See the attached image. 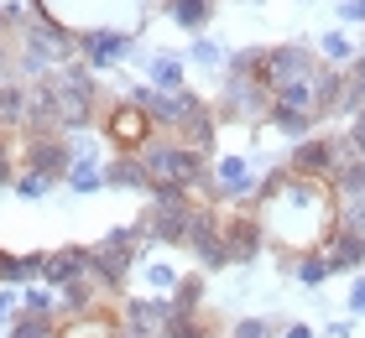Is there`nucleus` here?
<instances>
[{
  "instance_id": "nucleus-35",
  "label": "nucleus",
  "mask_w": 365,
  "mask_h": 338,
  "mask_svg": "<svg viewBox=\"0 0 365 338\" xmlns=\"http://www.w3.org/2000/svg\"><path fill=\"white\" fill-rule=\"evenodd\" d=\"M16 312H21V286H16V292L6 286V292H0V328H6L11 317H16Z\"/></svg>"
},
{
  "instance_id": "nucleus-9",
  "label": "nucleus",
  "mask_w": 365,
  "mask_h": 338,
  "mask_svg": "<svg viewBox=\"0 0 365 338\" xmlns=\"http://www.w3.org/2000/svg\"><path fill=\"white\" fill-rule=\"evenodd\" d=\"M157 135V125L146 120V110L141 105H130V99H120V105H110V115H105V141L115 146V151H141L146 141Z\"/></svg>"
},
{
  "instance_id": "nucleus-16",
  "label": "nucleus",
  "mask_w": 365,
  "mask_h": 338,
  "mask_svg": "<svg viewBox=\"0 0 365 338\" xmlns=\"http://www.w3.org/2000/svg\"><path fill=\"white\" fill-rule=\"evenodd\" d=\"M105 286H99L89 270L84 276H73L68 286H58V317H73V312H89V307H105Z\"/></svg>"
},
{
  "instance_id": "nucleus-19",
  "label": "nucleus",
  "mask_w": 365,
  "mask_h": 338,
  "mask_svg": "<svg viewBox=\"0 0 365 338\" xmlns=\"http://www.w3.org/2000/svg\"><path fill=\"white\" fill-rule=\"evenodd\" d=\"M334 229H350V234L365 240V182L334 188Z\"/></svg>"
},
{
  "instance_id": "nucleus-28",
  "label": "nucleus",
  "mask_w": 365,
  "mask_h": 338,
  "mask_svg": "<svg viewBox=\"0 0 365 338\" xmlns=\"http://www.w3.org/2000/svg\"><path fill=\"white\" fill-rule=\"evenodd\" d=\"M267 120H272L282 135H292V141L313 135V125H319V120H308V115H297V110H287V105H272V110H267Z\"/></svg>"
},
{
  "instance_id": "nucleus-1",
  "label": "nucleus",
  "mask_w": 365,
  "mask_h": 338,
  "mask_svg": "<svg viewBox=\"0 0 365 338\" xmlns=\"http://www.w3.org/2000/svg\"><path fill=\"white\" fill-rule=\"evenodd\" d=\"M256 213L282 255H303V250H319L324 234L334 229V188L313 177H292L282 167L256 188Z\"/></svg>"
},
{
  "instance_id": "nucleus-41",
  "label": "nucleus",
  "mask_w": 365,
  "mask_h": 338,
  "mask_svg": "<svg viewBox=\"0 0 365 338\" xmlns=\"http://www.w3.org/2000/svg\"><path fill=\"white\" fill-rule=\"evenodd\" d=\"M0 135H6V130H0Z\"/></svg>"
},
{
  "instance_id": "nucleus-27",
  "label": "nucleus",
  "mask_w": 365,
  "mask_h": 338,
  "mask_svg": "<svg viewBox=\"0 0 365 338\" xmlns=\"http://www.w3.org/2000/svg\"><path fill=\"white\" fill-rule=\"evenodd\" d=\"M355 53H360V47L344 37V31H329V37H319V58H324L329 68H350Z\"/></svg>"
},
{
  "instance_id": "nucleus-40",
  "label": "nucleus",
  "mask_w": 365,
  "mask_h": 338,
  "mask_svg": "<svg viewBox=\"0 0 365 338\" xmlns=\"http://www.w3.org/2000/svg\"><path fill=\"white\" fill-rule=\"evenodd\" d=\"M0 37H11V26H6V16H0Z\"/></svg>"
},
{
  "instance_id": "nucleus-11",
  "label": "nucleus",
  "mask_w": 365,
  "mask_h": 338,
  "mask_svg": "<svg viewBox=\"0 0 365 338\" xmlns=\"http://www.w3.org/2000/svg\"><path fill=\"white\" fill-rule=\"evenodd\" d=\"M125 53H130V37H125V31H115V26L78 31V58H84L89 68H105V63L125 58Z\"/></svg>"
},
{
  "instance_id": "nucleus-34",
  "label": "nucleus",
  "mask_w": 365,
  "mask_h": 338,
  "mask_svg": "<svg viewBox=\"0 0 365 338\" xmlns=\"http://www.w3.org/2000/svg\"><path fill=\"white\" fill-rule=\"evenodd\" d=\"M16 172H21V167H16V146L0 135V182H16Z\"/></svg>"
},
{
  "instance_id": "nucleus-15",
  "label": "nucleus",
  "mask_w": 365,
  "mask_h": 338,
  "mask_svg": "<svg viewBox=\"0 0 365 338\" xmlns=\"http://www.w3.org/2000/svg\"><path fill=\"white\" fill-rule=\"evenodd\" d=\"M89 270V245H63V250H47V260H42V281L53 286H68L73 276H84Z\"/></svg>"
},
{
  "instance_id": "nucleus-25",
  "label": "nucleus",
  "mask_w": 365,
  "mask_h": 338,
  "mask_svg": "<svg viewBox=\"0 0 365 338\" xmlns=\"http://www.w3.org/2000/svg\"><path fill=\"white\" fill-rule=\"evenodd\" d=\"M168 302L178 312H204V276H178V286L168 292Z\"/></svg>"
},
{
  "instance_id": "nucleus-12",
  "label": "nucleus",
  "mask_w": 365,
  "mask_h": 338,
  "mask_svg": "<svg viewBox=\"0 0 365 338\" xmlns=\"http://www.w3.org/2000/svg\"><path fill=\"white\" fill-rule=\"evenodd\" d=\"M58 338H120V312L89 307V312L58 317Z\"/></svg>"
},
{
  "instance_id": "nucleus-39",
  "label": "nucleus",
  "mask_w": 365,
  "mask_h": 338,
  "mask_svg": "<svg viewBox=\"0 0 365 338\" xmlns=\"http://www.w3.org/2000/svg\"><path fill=\"white\" fill-rule=\"evenodd\" d=\"M282 338H319V333H313L308 323H287V328H282Z\"/></svg>"
},
{
  "instance_id": "nucleus-22",
  "label": "nucleus",
  "mask_w": 365,
  "mask_h": 338,
  "mask_svg": "<svg viewBox=\"0 0 365 338\" xmlns=\"http://www.w3.org/2000/svg\"><path fill=\"white\" fill-rule=\"evenodd\" d=\"M6 338H58V317H42V312H16L6 323Z\"/></svg>"
},
{
  "instance_id": "nucleus-26",
  "label": "nucleus",
  "mask_w": 365,
  "mask_h": 338,
  "mask_svg": "<svg viewBox=\"0 0 365 338\" xmlns=\"http://www.w3.org/2000/svg\"><path fill=\"white\" fill-rule=\"evenodd\" d=\"M21 312H42V317H58V292L47 281H26L21 286Z\"/></svg>"
},
{
  "instance_id": "nucleus-24",
  "label": "nucleus",
  "mask_w": 365,
  "mask_h": 338,
  "mask_svg": "<svg viewBox=\"0 0 365 338\" xmlns=\"http://www.w3.org/2000/svg\"><path fill=\"white\" fill-rule=\"evenodd\" d=\"M168 16H173L178 26L198 31V26H209V16H214V0H168Z\"/></svg>"
},
{
  "instance_id": "nucleus-29",
  "label": "nucleus",
  "mask_w": 365,
  "mask_h": 338,
  "mask_svg": "<svg viewBox=\"0 0 365 338\" xmlns=\"http://www.w3.org/2000/svg\"><path fill=\"white\" fill-rule=\"evenodd\" d=\"M152 83L157 89H188V83H182V58H173V53L152 58Z\"/></svg>"
},
{
  "instance_id": "nucleus-6",
  "label": "nucleus",
  "mask_w": 365,
  "mask_h": 338,
  "mask_svg": "<svg viewBox=\"0 0 365 338\" xmlns=\"http://www.w3.org/2000/svg\"><path fill=\"white\" fill-rule=\"evenodd\" d=\"M68 167H73V146H68V135H21V172H42V177H53L63 182L68 177Z\"/></svg>"
},
{
  "instance_id": "nucleus-8",
  "label": "nucleus",
  "mask_w": 365,
  "mask_h": 338,
  "mask_svg": "<svg viewBox=\"0 0 365 338\" xmlns=\"http://www.w3.org/2000/svg\"><path fill=\"white\" fill-rule=\"evenodd\" d=\"M261 188V182L251 177V162L235 157V151H225V157H209V198L214 203H240V198H251Z\"/></svg>"
},
{
  "instance_id": "nucleus-5",
  "label": "nucleus",
  "mask_w": 365,
  "mask_h": 338,
  "mask_svg": "<svg viewBox=\"0 0 365 338\" xmlns=\"http://www.w3.org/2000/svg\"><path fill=\"white\" fill-rule=\"evenodd\" d=\"M319 47H303V42H277V47H261V83H267V94L287 89V83L308 78L313 68H319Z\"/></svg>"
},
{
  "instance_id": "nucleus-30",
  "label": "nucleus",
  "mask_w": 365,
  "mask_h": 338,
  "mask_svg": "<svg viewBox=\"0 0 365 338\" xmlns=\"http://www.w3.org/2000/svg\"><path fill=\"white\" fill-rule=\"evenodd\" d=\"M11 188L21 193V198H42V193H53L58 182H53V177H42V172H16V182H11Z\"/></svg>"
},
{
  "instance_id": "nucleus-32",
  "label": "nucleus",
  "mask_w": 365,
  "mask_h": 338,
  "mask_svg": "<svg viewBox=\"0 0 365 338\" xmlns=\"http://www.w3.org/2000/svg\"><path fill=\"white\" fill-rule=\"evenodd\" d=\"M230 338H277V328L267 323V317H240V323H235V333H230Z\"/></svg>"
},
{
  "instance_id": "nucleus-10",
  "label": "nucleus",
  "mask_w": 365,
  "mask_h": 338,
  "mask_svg": "<svg viewBox=\"0 0 365 338\" xmlns=\"http://www.w3.org/2000/svg\"><path fill=\"white\" fill-rule=\"evenodd\" d=\"M220 208L214 203H198V213H193V224H188V245L198 260H204V270H220V265H230V255H225V240H220Z\"/></svg>"
},
{
  "instance_id": "nucleus-13",
  "label": "nucleus",
  "mask_w": 365,
  "mask_h": 338,
  "mask_svg": "<svg viewBox=\"0 0 365 338\" xmlns=\"http://www.w3.org/2000/svg\"><path fill=\"white\" fill-rule=\"evenodd\" d=\"M319 250L329 255V270H334V276H355V270L365 265V240L350 234V229H329Z\"/></svg>"
},
{
  "instance_id": "nucleus-36",
  "label": "nucleus",
  "mask_w": 365,
  "mask_h": 338,
  "mask_svg": "<svg viewBox=\"0 0 365 338\" xmlns=\"http://www.w3.org/2000/svg\"><path fill=\"white\" fill-rule=\"evenodd\" d=\"M350 317H365V276L350 281Z\"/></svg>"
},
{
  "instance_id": "nucleus-18",
  "label": "nucleus",
  "mask_w": 365,
  "mask_h": 338,
  "mask_svg": "<svg viewBox=\"0 0 365 338\" xmlns=\"http://www.w3.org/2000/svg\"><path fill=\"white\" fill-rule=\"evenodd\" d=\"M31 120V83H0V130H21Z\"/></svg>"
},
{
  "instance_id": "nucleus-38",
  "label": "nucleus",
  "mask_w": 365,
  "mask_h": 338,
  "mask_svg": "<svg viewBox=\"0 0 365 338\" xmlns=\"http://www.w3.org/2000/svg\"><path fill=\"white\" fill-rule=\"evenodd\" d=\"M329 338H355V317H350V323H344V317H339V323H329Z\"/></svg>"
},
{
  "instance_id": "nucleus-7",
  "label": "nucleus",
  "mask_w": 365,
  "mask_h": 338,
  "mask_svg": "<svg viewBox=\"0 0 365 338\" xmlns=\"http://www.w3.org/2000/svg\"><path fill=\"white\" fill-rule=\"evenodd\" d=\"M220 240L230 265H251L261 250H267V229H261V213H225L220 218Z\"/></svg>"
},
{
  "instance_id": "nucleus-21",
  "label": "nucleus",
  "mask_w": 365,
  "mask_h": 338,
  "mask_svg": "<svg viewBox=\"0 0 365 338\" xmlns=\"http://www.w3.org/2000/svg\"><path fill=\"white\" fill-rule=\"evenodd\" d=\"M105 188H130V193H146V172L141 162L130 157V151H120L110 167H105Z\"/></svg>"
},
{
  "instance_id": "nucleus-31",
  "label": "nucleus",
  "mask_w": 365,
  "mask_h": 338,
  "mask_svg": "<svg viewBox=\"0 0 365 338\" xmlns=\"http://www.w3.org/2000/svg\"><path fill=\"white\" fill-rule=\"evenodd\" d=\"M188 58H193L198 68H225V58H230V53H225L220 42H193V47H188Z\"/></svg>"
},
{
  "instance_id": "nucleus-20",
  "label": "nucleus",
  "mask_w": 365,
  "mask_h": 338,
  "mask_svg": "<svg viewBox=\"0 0 365 338\" xmlns=\"http://www.w3.org/2000/svg\"><path fill=\"white\" fill-rule=\"evenodd\" d=\"M287 270H292V281H297V286H319V281L334 276V270H329V255H324V250H303V255H287Z\"/></svg>"
},
{
  "instance_id": "nucleus-37",
  "label": "nucleus",
  "mask_w": 365,
  "mask_h": 338,
  "mask_svg": "<svg viewBox=\"0 0 365 338\" xmlns=\"http://www.w3.org/2000/svg\"><path fill=\"white\" fill-rule=\"evenodd\" d=\"M339 21H365V0H344V6H339Z\"/></svg>"
},
{
  "instance_id": "nucleus-3",
  "label": "nucleus",
  "mask_w": 365,
  "mask_h": 338,
  "mask_svg": "<svg viewBox=\"0 0 365 338\" xmlns=\"http://www.w3.org/2000/svg\"><path fill=\"white\" fill-rule=\"evenodd\" d=\"M125 99H130V105H141L146 120H152L162 135H173L193 110H204V99H198L193 89H157V83H136Z\"/></svg>"
},
{
  "instance_id": "nucleus-33",
  "label": "nucleus",
  "mask_w": 365,
  "mask_h": 338,
  "mask_svg": "<svg viewBox=\"0 0 365 338\" xmlns=\"http://www.w3.org/2000/svg\"><path fill=\"white\" fill-rule=\"evenodd\" d=\"M146 286H157V292H173V286H178V270L162 265V260H152V265H146Z\"/></svg>"
},
{
  "instance_id": "nucleus-2",
  "label": "nucleus",
  "mask_w": 365,
  "mask_h": 338,
  "mask_svg": "<svg viewBox=\"0 0 365 338\" xmlns=\"http://www.w3.org/2000/svg\"><path fill=\"white\" fill-rule=\"evenodd\" d=\"M141 229L136 224H125V229H115V234H105L99 245H89V276L105 286V292L115 297V292H125V281H130V265H136V255H141Z\"/></svg>"
},
{
  "instance_id": "nucleus-4",
  "label": "nucleus",
  "mask_w": 365,
  "mask_h": 338,
  "mask_svg": "<svg viewBox=\"0 0 365 338\" xmlns=\"http://www.w3.org/2000/svg\"><path fill=\"white\" fill-rule=\"evenodd\" d=\"M267 110H272V94H267V83L251 78V73H225L220 83V99H214V115L220 120H267Z\"/></svg>"
},
{
  "instance_id": "nucleus-17",
  "label": "nucleus",
  "mask_w": 365,
  "mask_h": 338,
  "mask_svg": "<svg viewBox=\"0 0 365 338\" xmlns=\"http://www.w3.org/2000/svg\"><path fill=\"white\" fill-rule=\"evenodd\" d=\"M173 135H178V141L188 146V151H198V157H214V135H220V115H214V105L193 110V115H188V120H182Z\"/></svg>"
},
{
  "instance_id": "nucleus-23",
  "label": "nucleus",
  "mask_w": 365,
  "mask_h": 338,
  "mask_svg": "<svg viewBox=\"0 0 365 338\" xmlns=\"http://www.w3.org/2000/svg\"><path fill=\"white\" fill-rule=\"evenodd\" d=\"M63 182H68L73 193H99V188H105V167H99L94 157H73V167H68Z\"/></svg>"
},
{
  "instance_id": "nucleus-14",
  "label": "nucleus",
  "mask_w": 365,
  "mask_h": 338,
  "mask_svg": "<svg viewBox=\"0 0 365 338\" xmlns=\"http://www.w3.org/2000/svg\"><path fill=\"white\" fill-rule=\"evenodd\" d=\"M287 172L329 182V135H303V141L292 146V157H287Z\"/></svg>"
}]
</instances>
